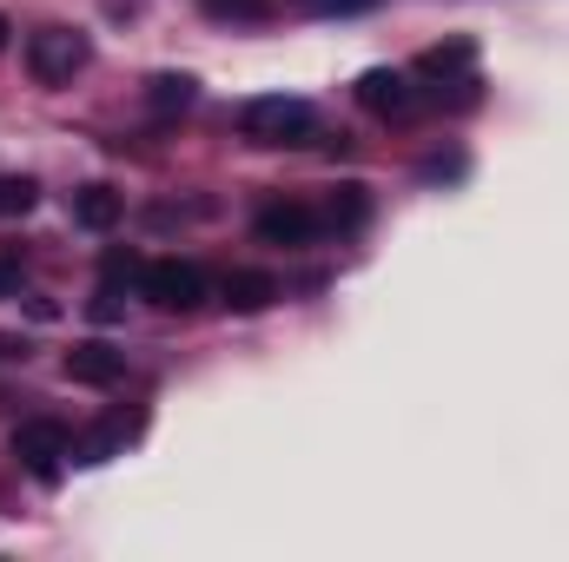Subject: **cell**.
Listing matches in <instances>:
<instances>
[{
	"mask_svg": "<svg viewBox=\"0 0 569 562\" xmlns=\"http://www.w3.org/2000/svg\"><path fill=\"white\" fill-rule=\"evenodd\" d=\"M33 199H40V192H33V179H27V172H0V219H27V212H33Z\"/></svg>",
	"mask_w": 569,
	"mask_h": 562,
	"instance_id": "11",
	"label": "cell"
},
{
	"mask_svg": "<svg viewBox=\"0 0 569 562\" xmlns=\"http://www.w3.org/2000/svg\"><path fill=\"white\" fill-rule=\"evenodd\" d=\"M457 172H463V159H457V152H450V159H443V152L425 159V179H457Z\"/></svg>",
	"mask_w": 569,
	"mask_h": 562,
	"instance_id": "18",
	"label": "cell"
},
{
	"mask_svg": "<svg viewBox=\"0 0 569 562\" xmlns=\"http://www.w3.org/2000/svg\"><path fill=\"white\" fill-rule=\"evenodd\" d=\"M358 107L378 113V120H405V113H411V80L391 73V67H371V73L358 80Z\"/></svg>",
	"mask_w": 569,
	"mask_h": 562,
	"instance_id": "7",
	"label": "cell"
},
{
	"mask_svg": "<svg viewBox=\"0 0 569 562\" xmlns=\"http://www.w3.org/2000/svg\"><path fill=\"white\" fill-rule=\"evenodd\" d=\"M0 358H13V338H0Z\"/></svg>",
	"mask_w": 569,
	"mask_h": 562,
	"instance_id": "22",
	"label": "cell"
},
{
	"mask_svg": "<svg viewBox=\"0 0 569 562\" xmlns=\"http://www.w3.org/2000/svg\"><path fill=\"white\" fill-rule=\"evenodd\" d=\"M239 133L252 145H311L318 140V107L291 100V93H266L239 107Z\"/></svg>",
	"mask_w": 569,
	"mask_h": 562,
	"instance_id": "1",
	"label": "cell"
},
{
	"mask_svg": "<svg viewBox=\"0 0 569 562\" xmlns=\"http://www.w3.org/2000/svg\"><path fill=\"white\" fill-rule=\"evenodd\" d=\"M120 436H127V430H120V423H107V430H93V436H87V443H80V450H73V456H80V463H107V456H113V443H120Z\"/></svg>",
	"mask_w": 569,
	"mask_h": 562,
	"instance_id": "15",
	"label": "cell"
},
{
	"mask_svg": "<svg viewBox=\"0 0 569 562\" xmlns=\"http://www.w3.org/2000/svg\"><path fill=\"white\" fill-rule=\"evenodd\" d=\"M67 378H73V384L107 391V384H120V378H127V351H113V344L87 338V344H73V351H67Z\"/></svg>",
	"mask_w": 569,
	"mask_h": 562,
	"instance_id": "6",
	"label": "cell"
},
{
	"mask_svg": "<svg viewBox=\"0 0 569 562\" xmlns=\"http://www.w3.org/2000/svg\"><path fill=\"white\" fill-rule=\"evenodd\" d=\"M13 284H20V265H13V259H0V291H13Z\"/></svg>",
	"mask_w": 569,
	"mask_h": 562,
	"instance_id": "20",
	"label": "cell"
},
{
	"mask_svg": "<svg viewBox=\"0 0 569 562\" xmlns=\"http://www.w3.org/2000/svg\"><path fill=\"white\" fill-rule=\"evenodd\" d=\"M365 212H371V205H365V185H338L331 219H338V225H365Z\"/></svg>",
	"mask_w": 569,
	"mask_h": 562,
	"instance_id": "14",
	"label": "cell"
},
{
	"mask_svg": "<svg viewBox=\"0 0 569 562\" xmlns=\"http://www.w3.org/2000/svg\"><path fill=\"white\" fill-rule=\"evenodd\" d=\"M73 225L113 232V225H120V192H113V185H80V192H73Z\"/></svg>",
	"mask_w": 569,
	"mask_h": 562,
	"instance_id": "8",
	"label": "cell"
},
{
	"mask_svg": "<svg viewBox=\"0 0 569 562\" xmlns=\"http://www.w3.org/2000/svg\"><path fill=\"white\" fill-rule=\"evenodd\" d=\"M470 53H477L470 40H450V47H430L418 67H425L430 80H443V73H463V67H470Z\"/></svg>",
	"mask_w": 569,
	"mask_h": 562,
	"instance_id": "12",
	"label": "cell"
},
{
	"mask_svg": "<svg viewBox=\"0 0 569 562\" xmlns=\"http://www.w3.org/2000/svg\"><path fill=\"white\" fill-rule=\"evenodd\" d=\"M192 73H159V80H146V107L152 113H179V107H192Z\"/></svg>",
	"mask_w": 569,
	"mask_h": 562,
	"instance_id": "10",
	"label": "cell"
},
{
	"mask_svg": "<svg viewBox=\"0 0 569 562\" xmlns=\"http://www.w3.org/2000/svg\"><path fill=\"white\" fill-rule=\"evenodd\" d=\"M252 232H259V245H311V239H318V212L279 199V205H266V212L252 219Z\"/></svg>",
	"mask_w": 569,
	"mask_h": 562,
	"instance_id": "5",
	"label": "cell"
},
{
	"mask_svg": "<svg viewBox=\"0 0 569 562\" xmlns=\"http://www.w3.org/2000/svg\"><path fill=\"white\" fill-rule=\"evenodd\" d=\"M133 272H140V259H133V252H107V284H113V279H133Z\"/></svg>",
	"mask_w": 569,
	"mask_h": 562,
	"instance_id": "17",
	"label": "cell"
},
{
	"mask_svg": "<svg viewBox=\"0 0 569 562\" xmlns=\"http://www.w3.org/2000/svg\"><path fill=\"white\" fill-rule=\"evenodd\" d=\"M212 20H266L272 13V0H199Z\"/></svg>",
	"mask_w": 569,
	"mask_h": 562,
	"instance_id": "13",
	"label": "cell"
},
{
	"mask_svg": "<svg viewBox=\"0 0 569 562\" xmlns=\"http://www.w3.org/2000/svg\"><path fill=\"white\" fill-rule=\"evenodd\" d=\"M311 13H365V7H378V0H305Z\"/></svg>",
	"mask_w": 569,
	"mask_h": 562,
	"instance_id": "16",
	"label": "cell"
},
{
	"mask_svg": "<svg viewBox=\"0 0 569 562\" xmlns=\"http://www.w3.org/2000/svg\"><path fill=\"white\" fill-rule=\"evenodd\" d=\"M7 33H13V27H7V13H0V47H7Z\"/></svg>",
	"mask_w": 569,
	"mask_h": 562,
	"instance_id": "21",
	"label": "cell"
},
{
	"mask_svg": "<svg viewBox=\"0 0 569 562\" xmlns=\"http://www.w3.org/2000/svg\"><path fill=\"white\" fill-rule=\"evenodd\" d=\"M272 298H279V279L272 272H232L226 279V304L232 311H266Z\"/></svg>",
	"mask_w": 569,
	"mask_h": 562,
	"instance_id": "9",
	"label": "cell"
},
{
	"mask_svg": "<svg viewBox=\"0 0 569 562\" xmlns=\"http://www.w3.org/2000/svg\"><path fill=\"white\" fill-rule=\"evenodd\" d=\"M87 60H93V47H87V33H73V27H40V33L27 40V73H33L40 87H67Z\"/></svg>",
	"mask_w": 569,
	"mask_h": 562,
	"instance_id": "2",
	"label": "cell"
},
{
	"mask_svg": "<svg viewBox=\"0 0 569 562\" xmlns=\"http://www.w3.org/2000/svg\"><path fill=\"white\" fill-rule=\"evenodd\" d=\"M67 450H73V436H67V423H53V418H27L13 430V456H20L40 483L60 476V456H67Z\"/></svg>",
	"mask_w": 569,
	"mask_h": 562,
	"instance_id": "4",
	"label": "cell"
},
{
	"mask_svg": "<svg viewBox=\"0 0 569 562\" xmlns=\"http://www.w3.org/2000/svg\"><path fill=\"white\" fill-rule=\"evenodd\" d=\"M93 318H100V324H113V318H120V291H113V284L93 298Z\"/></svg>",
	"mask_w": 569,
	"mask_h": 562,
	"instance_id": "19",
	"label": "cell"
},
{
	"mask_svg": "<svg viewBox=\"0 0 569 562\" xmlns=\"http://www.w3.org/2000/svg\"><path fill=\"white\" fill-rule=\"evenodd\" d=\"M140 291L159 311H199V304H206V272L186 265V259H159V265L140 272Z\"/></svg>",
	"mask_w": 569,
	"mask_h": 562,
	"instance_id": "3",
	"label": "cell"
}]
</instances>
